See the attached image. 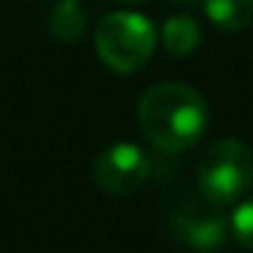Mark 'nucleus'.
I'll use <instances>...</instances> for the list:
<instances>
[{"mask_svg": "<svg viewBox=\"0 0 253 253\" xmlns=\"http://www.w3.org/2000/svg\"><path fill=\"white\" fill-rule=\"evenodd\" d=\"M204 14L220 30H245L253 22V0H202Z\"/></svg>", "mask_w": 253, "mask_h": 253, "instance_id": "obj_7", "label": "nucleus"}, {"mask_svg": "<svg viewBox=\"0 0 253 253\" xmlns=\"http://www.w3.org/2000/svg\"><path fill=\"white\" fill-rule=\"evenodd\" d=\"M95 52L117 74H133L153 57L158 30L139 11L106 14L95 25Z\"/></svg>", "mask_w": 253, "mask_h": 253, "instance_id": "obj_2", "label": "nucleus"}, {"mask_svg": "<svg viewBox=\"0 0 253 253\" xmlns=\"http://www.w3.org/2000/svg\"><path fill=\"white\" fill-rule=\"evenodd\" d=\"M117 3H142V0H117Z\"/></svg>", "mask_w": 253, "mask_h": 253, "instance_id": "obj_11", "label": "nucleus"}, {"mask_svg": "<svg viewBox=\"0 0 253 253\" xmlns=\"http://www.w3.org/2000/svg\"><path fill=\"white\" fill-rule=\"evenodd\" d=\"M202 41V28L193 17L188 14H177V17H169L161 28V44L166 46V52L174 57H185L191 55L193 49Z\"/></svg>", "mask_w": 253, "mask_h": 253, "instance_id": "obj_6", "label": "nucleus"}, {"mask_svg": "<svg viewBox=\"0 0 253 253\" xmlns=\"http://www.w3.org/2000/svg\"><path fill=\"white\" fill-rule=\"evenodd\" d=\"M171 6H180V8H193V6H202V0H166Z\"/></svg>", "mask_w": 253, "mask_h": 253, "instance_id": "obj_10", "label": "nucleus"}, {"mask_svg": "<svg viewBox=\"0 0 253 253\" xmlns=\"http://www.w3.org/2000/svg\"><path fill=\"white\" fill-rule=\"evenodd\" d=\"M229 234L234 237L237 245L253 251V196L251 199H240L237 207L231 210Z\"/></svg>", "mask_w": 253, "mask_h": 253, "instance_id": "obj_9", "label": "nucleus"}, {"mask_svg": "<svg viewBox=\"0 0 253 253\" xmlns=\"http://www.w3.org/2000/svg\"><path fill=\"white\" fill-rule=\"evenodd\" d=\"M171 231L182 245L199 253L218 251L229 237V218L223 207L210 199H185L171 212Z\"/></svg>", "mask_w": 253, "mask_h": 253, "instance_id": "obj_5", "label": "nucleus"}, {"mask_svg": "<svg viewBox=\"0 0 253 253\" xmlns=\"http://www.w3.org/2000/svg\"><path fill=\"white\" fill-rule=\"evenodd\" d=\"M87 28V17H84L82 6L77 0H57V6L49 11V30L57 41H77Z\"/></svg>", "mask_w": 253, "mask_h": 253, "instance_id": "obj_8", "label": "nucleus"}, {"mask_svg": "<svg viewBox=\"0 0 253 253\" xmlns=\"http://www.w3.org/2000/svg\"><path fill=\"white\" fill-rule=\"evenodd\" d=\"M199 193L210 202L229 207L253 188V153L240 139H220L202 155L196 169Z\"/></svg>", "mask_w": 253, "mask_h": 253, "instance_id": "obj_3", "label": "nucleus"}, {"mask_svg": "<svg viewBox=\"0 0 253 253\" xmlns=\"http://www.w3.org/2000/svg\"><path fill=\"white\" fill-rule=\"evenodd\" d=\"M153 161L139 144L117 142L101 150L93 161V180L101 191L112 196H128L150 180Z\"/></svg>", "mask_w": 253, "mask_h": 253, "instance_id": "obj_4", "label": "nucleus"}, {"mask_svg": "<svg viewBox=\"0 0 253 253\" xmlns=\"http://www.w3.org/2000/svg\"><path fill=\"white\" fill-rule=\"evenodd\" d=\"M139 128L161 153L191 150L204 136L210 123L207 101L182 82H158L144 90L136 106Z\"/></svg>", "mask_w": 253, "mask_h": 253, "instance_id": "obj_1", "label": "nucleus"}]
</instances>
